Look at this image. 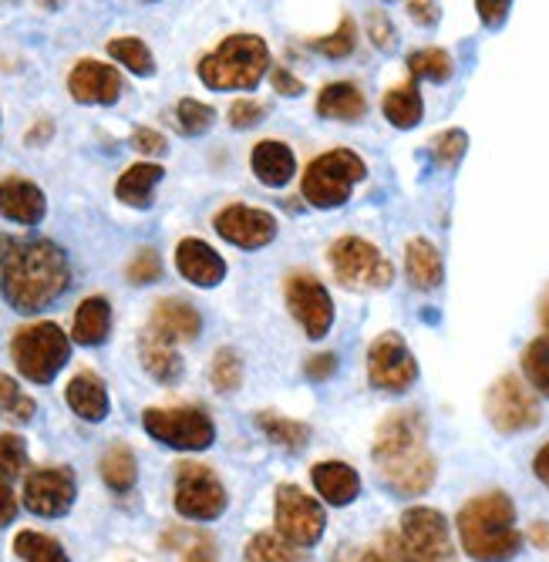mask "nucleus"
I'll list each match as a JSON object with an SVG mask.
<instances>
[{
	"label": "nucleus",
	"mask_w": 549,
	"mask_h": 562,
	"mask_svg": "<svg viewBox=\"0 0 549 562\" xmlns=\"http://www.w3.org/2000/svg\"><path fill=\"white\" fill-rule=\"evenodd\" d=\"M75 475L71 469H37L24 479V505L41 519H61L75 505Z\"/></svg>",
	"instance_id": "2eb2a0df"
},
{
	"label": "nucleus",
	"mask_w": 549,
	"mask_h": 562,
	"mask_svg": "<svg viewBox=\"0 0 549 562\" xmlns=\"http://www.w3.org/2000/svg\"><path fill=\"white\" fill-rule=\"evenodd\" d=\"M176 267H179V273H182L192 286H203V290L220 286L223 277H226L223 257H220V252H216L213 246H206L203 239H182V243L176 246Z\"/></svg>",
	"instance_id": "6ab92c4d"
},
{
	"label": "nucleus",
	"mask_w": 549,
	"mask_h": 562,
	"mask_svg": "<svg viewBox=\"0 0 549 562\" xmlns=\"http://www.w3.org/2000/svg\"><path fill=\"white\" fill-rule=\"evenodd\" d=\"M368 176V166L358 151L334 148L317 156L304 172V199L317 210H337L351 199V189Z\"/></svg>",
	"instance_id": "423d86ee"
},
{
	"label": "nucleus",
	"mask_w": 549,
	"mask_h": 562,
	"mask_svg": "<svg viewBox=\"0 0 549 562\" xmlns=\"http://www.w3.org/2000/svg\"><path fill=\"white\" fill-rule=\"evenodd\" d=\"M138 353H142V364L145 371L153 374L156 381L163 384H176L182 378V361H179V353H176V344L156 337V334H142L138 340Z\"/></svg>",
	"instance_id": "cd10ccee"
},
{
	"label": "nucleus",
	"mask_w": 549,
	"mask_h": 562,
	"mask_svg": "<svg viewBox=\"0 0 549 562\" xmlns=\"http://www.w3.org/2000/svg\"><path fill=\"white\" fill-rule=\"evenodd\" d=\"M210 381L220 394H233L239 391L243 384V361H239V353L223 347L216 357H213V371H210Z\"/></svg>",
	"instance_id": "a19ab883"
},
{
	"label": "nucleus",
	"mask_w": 549,
	"mask_h": 562,
	"mask_svg": "<svg viewBox=\"0 0 549 562\" xmlns=\"http://www.w3.org/2000/svg\"><path fill=\"white\" fill-rule=\"evenodd\" d=\"M355 44H358V27H355V21L351 18H340V24H337V31L334 34H327V37H314L311 41V47L317 50V55H324V58H330V61H340V58H347L355 50Z\"/></svg>",
	"instance_id": "ea45409f"
},
{
	"label": "nucleus",
	"mask_w": 549,
	"mask_h": 562,
	"mask_svg": "<svg viewBox=\"0 0 549 562\" xmlns=\"http://www.w3.org/2000/svg\"><path fill=\"white\" fill-rule=\"evenodd\" d=\"M47 213V202H44V192L21 179V176H8L0 182V216L11 220V223H21V226H37Z\"/></svg>",
	"instance_id": "aec40b11"
},
{
	"label": "nucleus",
	"mask_w": 549,
	"mask_h": 562,
	"mask_svg": "<svg viewBox=\"0 0 549 562\" xmlns=\"http://www.w3.org/2000/svg\"><path fill=\"white\" fill-rule=\"evenodd\" d=\"M408 14H412V21L415 24H422V27H435L438 24V0H408Z\"/></svg>",
	"instance_id": "3c124183"
},
{
	"label": "nucleus",
	"mask_w": 549,
	"mask_h": 562,
	"mask_svg": "<svg viewBox=\"0 0 549 562\" xmlns=\"http://www.w3.org/2000/svg\"><path fill=\"white\" fill-rule=\"evenodd\" d=\"M334 371H337V357L334 353H317V357H311L307 368H304V374L311 381H327V378H334Z\"/></svg>",
	"instance_id": "603ef678"
},
{
	"label": "nucleus",
	"mask_w": 549,
	"mask_h": 562,
	"mask_svg": "<svg viewBox=\"0 0 549 562\" xmlns=\"http://www.w3.org/2000/svg\"><path fill=\"white\" fill-rule=\"evenodd\" d=\"M466 148H469V135L462 128H448V132H441V135L432 138V159L441 169H452V166L462 162Z\"/></svg>",
	"instance_id": "79ce46f5"
},
{
	"label": "nucleus",
	"mask_w": 549,
	"mask_h": 562,
	"mask_svg": "<svg viewBox=\"0 0 549 562\" xmlns=\"http://www.w3.org/2000/svg\"><path fill=\"white\" fill-rule=\"evenodd\" d=\"M249 166H254V176L270 189H283L296 172V159L283 142H260L254 156H249Z\"/></svg>",
	"instance_id": "b1692460"
},
{
	"label": "nucleus",
	"mask_w": 549,
	"mask_h": 562,
	"mask_svg": "<svg viewBox=\"0 0 549 562\" xmlns=\"http://www.w3.org/2000/svg\"><path fill=\"white\" fill-rule=\"evenodd\" d=\"M14 552L24 562H71L68 552H65V546L58 539L44 536V532H31V529L27 532H18Z\"/></svg>",
	"instance_id": "f704fd0d"
},
{
	"label": "nucleus",
	"mask_w": 549,
	"mask_h": 562,
	"mask_svg": "<svg viewBox=\"0 0 549 562\" xmlns=\"http://www.w3.org/2000/svg\"><path fill=\"white\" fill-rule=\"evenodd\" d=\"M176 513L192 522H213L226 513V488L213 469L186 462L176 469Z\"/></svg>",
	"instance_id": "9b49d317"
},
{
	"label": "nucleus",
	"mask_w": 549,
	"mask_h": 562,
	"mask_svg": "<svg viewBox=\"0 0 549 562\" xmlns=\"http://www.w3.org/2000/svg\"><path fill=\"white\" fill-rule=\"evenodd\" d=\"M509 4H513V0H475L479 21L485 27H498V24L506 21V14H509Z\"/></svg>",
	"instance_id": "8fccbe9b"
},
{
	"label": "nucleus",
	"mask_w": 549,
	"mask_h": 562,
	"mask_svg": "<svg viewBox=\"0 0 549 562\" xmlns=\"http://www.w3.org/2000/svg\"><path fill=\"white\" fill-rule=\"evenodd\" d=\"M368 381L378 391L388 394H402L418 381V364H415V353L408 350L402 334H381L371 350H368Z\"/></svg>",
	"instance_id": "ddd939ff"
},
{
	"label": "nucleus",
	"mask_w": 549,
	"mask_h": 562,
	"mask_svg": "<svg viewBox=\"0 0 549 562\" xmlns=\"http://www.w3.org/2000/svg\"><path fill=\"white\" fill-rule=\"evenodd\" d=\"M65 397L71 404V412L91 425L105 422L109 418V391H105V381L91 374V371H81L68 381L65 387Z\"/></svg>",
	"instance_id": "412c9836"
},
{
	"label": "nucleus",
	"mask_w": 549,
	"mask_h": 562,
	"mask_svg": "<svg viewBox=\"0 0 549 562\" xmlns=\"http://www.w3.org/2000/svg\"><path fill=\"white\" fill-rule=\"evenodd\" d=\"M542 324H546V330H549V296H546V303H542Z\"/></svg>",
	"instance_id": "bf43d9fd"
},
{
	"label": "nucleus",
	"mask_w": 549,
	"mask_h": 562,
	"mask_svg": "<svg viewBox=\"0 0 549 562\" xmlns=\"http://www.w3.org/2000/svg\"><path fill=\"white\" fill-rule=\"evenodd\" d=\"M166 549L179 555V562H220V552H216V542L206 529H186V526H176L166 532Z\"/></svg>",
	"instance_id": "c756f323"
},
{
	"label": "nucleus",
	"mask_w": 549,
	"mask_h": 562,
	"mask_svg": "<svg viewBox=\"0 0 549 562\" xmlns=\"http://www.w3.org/2000/svg\"><path fill=\"white\" fill-rule=\"evenodd\" d=\"M112 334V306L105 296H88L81 300V306L75 311V327H71V340L85 344V347H98L105 344Z\"/></svg>",
	"instance_id": "393cba45"
},
{
	"label": "nucleus",
	"mask_w": 549,
	"mask_h": 562,
	"mask_svg": "<svg viewBox=\"0 0 549 562\" xmlns=\"http://www.w3.org/2000/svg\"><path fill=\"white\" fill-rule=\"evenodd\" d=\"M533 539H536V542H542V546L549 542V532H546V522H539V526H536V532H533Z\"/></svg>",
	"instance_id": "13d9d810"
},
{
	"label": "nucleus",
	"mask_w": 549,
	"mask_h": 562,
	"mask_svg": "<svg viewBox=\"0 0 549 562\" xmlns=\"http://www.w3.org/2000/svg\"><path fill=\"white\" fill-rule=\"evenodd\" d=\"M314 488L327 505H351L361 495V479L351 465L344 462H321L311 469Z\"/></svg>",
	"instance_id": "4be33fe9"
},
{
	"label": "nucleus",
	"mask_w": 549,
	"mask_h": 562,
	"mask_svg": "<svg viewBox=\"0 0 549 562\" xmlns=\"http://www.w3.org/2000/svg\"><path fill=\"white\" fill-rule=\"evenodd\" d=\"M71 283L65 249L52 239L0 236V293L18 314L52 306Z\"/></svg>",
	"instance_id": "f257e3e1"
},
{
	"label": "nucleus",
	"mask_w": 549,
	"mask_h": 562,
	"mask_svg": "<svg viewBox=\"0 0 549 562\" xmlns=\"http://www.w3.org/2000/svg\"><path fill=\"white\" fill-rule=\"evenodd\" d=\"M132 148L142 151V156H163V151H166V138L156 128H135L132 132Z\"/></svg>",
	"instance_id": "09e8293b"
},
{
	"label": "nucleus",
	"mask_w": 549,
	"mask_h": 562,
	"mask_svg": "<svg viewBox=\"0 0 549 562\" xmlns=\"http://www.w3.org/2000/svg\"><path fill=\"white\" fill-rule=\"evenodd\" d=\"M368 37H371V44L378 47V50H394V44H397V31H394V24H391V18L384 14V11H368Z\"/></svg>",
	"instance_id": "49530a36"
},
{
	"label": "nucleus",
	"mask_w": 549,
	"mask_h": 562,
	"mask_svg": "<svg viewBox=\"0 0 549 562\" xmlns=\"http://www.w3.org/2000/svg\"><path fill=\"white\" fill-rule=\"evenodd\" d=\"M142 428L148 438L176 451H203L216 441L213 418L199 407H148Z\"/></svg>",
	"instance_id": "1a4fd4ad"
},
{
	"label": "nucleus",
	"mask_w": 549,
	"mask_h": 562,
	"mask_svg": "<svg viewBox=\"0 0 549 562\" xmlns=\"http://www.w3.org/2000/svg\"><path fill=\"white\" fill-rule=\"evenodd\" d=\"M102 479L112 492H128L138 479V462L135 451L122 441H115L105 454H102Z\"/></svg>",
	"instance_id": "7c9ffc66"
},
{
	"label": "nucleus",
	"mask_w": 549,
	"mask_h": 562,
	"mask_svg": "<svg viewBox=\"0 0 549 562\" xmlns=\"http://www.w3.org/2000/svg\"><path fill=\"white\" fill-rule=\"evenodd\" d=\"M246 562H307V552L287 542L280 532H260L246 546Z\"/></svg>",
	"instance_id": "2f4dec72"
},
{
	"label": "nucleus",
	"mask_w": 549,
	"mask_h": 562,
	"mask_svg": "<svg viewBox=\"0 0 549 562\" xmlns=\"http://www.w3.org/2000/svg\"><path fill=\"white\" fill-rule=\"evenodd\" d=\"M264 115H267V109L260 105V101H249V98H239L229 105V125L233 128H254Z\"/></svg>",
	"instance_id": "de8ad7c7"
},
{
	"label": "nucleus",
	"mask_w": 549,
	"mask_h": 562,
	"mask_svg": "<svg viewBox=\"0 0 549 562\" xmlns=\"http://www.w3.org/2000/svg\"><path fill=\"white\" fill-rule=\"evenodd\" d=\"M37 412L34 397H27L21 391V384L8 374H0V418L14 422V425H27Z\"/></svg>",
	"instance_id": "e433bc0d"
},
{
	"label": "nucleus",
	"mask_w": 549,
	"mask_h": 562,
	"mask_svg": "<svg viewBox=\"0 0 549 562\" xmlns=\"http://www.w3.org/2000/svg\"><path fill=\"white\" fill-rule=\"evenodd\" d=\"M408 68H412L415 78H425V81H435V85H441V81H448V78L456 75L452 55H448V50H441V47H422V50H415V55L408 58Z\"/></svg>",
	"instance_id": "c9c22d12"
},
{
	"label": "nucleus",
	"mask_w": 549,
	"mask_h": 562,
	"mask_svg": "<svg viewBox=\"0 0 549 562\" xmlns=\"http://www.w3.org/2000/svg\"><path fill=\"white\" fill-rule=\"evenodd\" d=\"M172 119H176V128H179L182 135L195 138V135H203V132L213 128L216 112H213L210 105H203V101H195V98H182L179 105L172 109Z\"/></svg>",
	"instance_id": "4c0bfd02"
},
{
	"label": "nucleus",
	"mask_w": 549,
	"mask_h": 562,
	"mask_svg": "<svg viewBox=\"0 0 549 562\" xmlns=\"http://www.w3.org/2000/svg\"><path fill=\"white\" fill-rule=\"evenodd\" d=\"M125 277L128 283L135 286H148V283H156L163 277V260H159V252L156 249H138L132 263L125 267Z\"/></svg>",
	"instance_id": "c03bdc74"
},
{
	"label": "nucleus",
	"mask_w": 549,
	"mask_h": 562,
	"mask_svg": "<svg viewBox=\"0 0 549 562\" xmlns=\"http://www.w3.org/2000/svg\"><path fill=\"white\" fill-rule=\"evenodd\" d=\"M334 562H397V542L391 546V536H384L381 546H351V549H337Z\"/></svg>",
	"instance_id": "a18cd8bd"
},
{
	"label": "nucleus",
	"mask_w": 549,
	"mask_h": 562,
	"mask_svg": "<svg viewBox=\"0 0 549 562\" xmlns=\"http://www.w3.org/2000/svg\"><path fill=\"white\" fill-rule=\"evenodd\" d=\"M52 132H55V125L47 122V119H41V122H37V128H31V132H27V145H41V142H47V138H52Z\"/></svg>",
	"instance_id": "4d7b16f0"
},
{
	"label": "nucleus",
	"mask_w": 549,
	"mask_h": 562,
	"mask_svg": "<svg viewBox=\"0 0 549 562\" xmlns=\"http://www.w3.org/2000/svg\"><path fill=\"white\" fill-rule=\"evenodd\" d=\"M327 260H330V270L337 277L340 286L347 290H384L391 280H394V267L391 260L384 257V252L361 239V236H340L330 252H327Z\"/></svg>",
	"instance_id": "0eeeda50"
},
{
	"label": "nucleus",
	"mask_w": 549,
	"mask_h": 562,
	"mask_svg": "<svg viewBox=\"0 0 549 562\" xmlns=\"http://www.w3.org/2000/svg\"><path fill=\"white\" fill-rule=\"evenodd\" d=\"M148 334H156L169 344H179V340H195L199 330H203V317L199 311L189 303V300H179V296H166L156 303L153 317H148Z\"/></svg>",
	"instance_id": "a211bd4d"
},
{
	"label": "nucleus",
	"mask_w": 549,
	"mask_h": 562,
	"mask_svg": "<svg viewBox=\"0 0 549 562\" xmlns=\"http://www.w3.org/2000/svg\"><path fill=\"white\" fill-rule=\"evenodd\" d=\"M163 166L156 162H135L132 169L122 172V179L115 182V195L125 202V206H135V210H145L153 206V192L156 186L163 182Z\"/></svg>",
	"instance_id": "bb28decb"
},
{
	"label": "nucleus",
	"mask_w": 549,
	"mask_h": 562,
	"mask_svg": "<svg viewBox=\"0 0 549 562\" xmlns=\"http://www.w3.org/2000/svg\"><path fill=\"white\" fill-rule=\"evenodd\" d=\"M485 418L498 435L529 431L542 422L539 397L516 374H503L485 394Z\"/></svg>",
	"instance_id": "9d476101"
},
{
	"label": "nucleus",
	"mask_w": 549,
	"mask_h": 562,
	"mask_svg": "<svg viewBox=\"0 0 549 562\" xmlns=\"http://www.w3.org/2000/svg\"><path fill=\"white\" fill-rule=\"evenodd\" d=\"M523 374L529 378L533 391L549 397V337H536L523 350Z\"/></svg>",
	"instance_id": "58836bf2"
},
{
	"label": "nucleus",
	"mask_w": 549,
	"mask_h": 562,
	"mask_svg": "<svg viewBox=\"0 0 549 562\" xmlns=\"http://www.w3.org/2000/svg\"><path fill=\"white\" fill-rule=\"evenodd\" d=\"M270 68L267 41L257 34H233L226 37L213 55L199 61V81L213 91H249Z\"/></svg>",
	"instance_id": "20e7f679"
},
{
	"label": "nucleus",
	"mask_w": 549,
	"mask_h": 562,
	"mask_svg": "<svg viewBox=\"0 0 549 562\" xmlns=\"http://www.w3.org/2000/svg\"><path fill=\"white\" fill-rule=\"evenodd\" d=\"M397 559L402 562H456V546L438 508L415 505L397 529Z\"/></svg>",
	"instance_id": "6e6552de"
},
{
	"label": "nucleus",
	"mask_w": 549,
	"mask_h": 562,
	"mask_svg": "<svg viewBox=\"0 0 549 562\" xmlns=\"http://www.w3.org/2000/svg\"><path fill=\"white\" fill-rule=\"evenodd\" d=\"M405 270H408V280H412L415 290H438L441 280H445L441 252L422 236H415L408 243V249H405Z\"/></svg>",
	"instance_id": "a878e982"
},
{
	"label": "nucleus",
	"mask_w": 549,
	"mask_h": 562,
	"mask_svg": "<svg viewBox=\"0 0 549 562\" xmlns=\"http://www.w3.org/2000/svg\"><path fill=\"white\" fill-rule=\"evenodd\" d=\"M68 91L78 105H115L122 94V75L102 61H81L68 75Z\"/></svg>",
	"instance_id": "f3484780"
},
{
	"label": "nucleus",
	"mask_w": 549,
	"mask_h": 562,
	"mask_svg": "<svg viewBox=\"0 0 549 562\" xmlns=\"http://www.w3.org/2000/svg\"><path fill=\"white\" fill-rule=\"evenodd\" d=\"M459 539L475 562H509L523 549L516 529V505L506 492H485L462 505Z\"/></svg>",
	"instance_id": "7ed1b4c3"
},
{
	"label": "nucleus",
	"mask_w": 549,
	"mask_h": 562,
	"mask_svg": "<svg viewBox=\"0 0 549 562\" xmlns=\"http://www.w3.org/2000/svg\"><path fill=\"white\" fill-rule=\"evenodd\" d=\"M213 226L226 243L239 249H260L277 236V220L267 210H249V206H226Z\"/></svg>",
	"instance_id": "dca6fc26"
},
{
	"label": "nucleus",
	"mask_w": 549,
	"mask_h": 562,
	"mask_svg": "<svg viewBox=\"0 0 549 562\" xmlns=\"http://www.w3.org/2000/svg\"><path fill=\"white\" fill-rule=\"evenodd\" d=\"M283 293H287L290 314L307 330V337L311 340L327 337V330L334 324V300H330L327 286L311 273H293V277H287Z\"/></svg>",
	"instance_id": "4468645a"
},
{
	"label": "nucleus",
	"mask_w": 549,
	"mask_h": 562,
	"mask_svg": "<svg viewBox=\"0 0 549 562\" xmlns=\"http://www.w3.org/2000/svg\"><path fill=\"white\" fill-rule=\"evenodd\" d=\"M428 425L422 412L408 407V412H394L381 422L374 435V465L381 472V482L394 495H425L435 485V454L428 451Z\"/></svg>",
	"instance_id": "f03ea898"
},
{
	"label": "nucleus",
	"mask_w": 549,
	"mask_h": 562,
	"mask_svg": "<svg viewBox=\"0 0 549 562\" xmlns=\"http://www.w3.org/2000/svg\"><path fill=\"white\" fill-rule=\"evenodd\" d=\"M270 81H273V88H277L280 94H290V98L304 94V81H301V78H293L287 68H273V71H270Z\"/></svg>",
	"instance_id": "864d4df0"
},
{
	"label": "nucleus",
	"mask_w": 549,
	"mask_h": 562,
	"mask_svg": "<svg viewBox=\"0 0 549 562\" xmlns=\"http://www.w3.org/2000/svg\"><path fill=\"white\" fill-rule=\"evenodd\" d=\"M257 425L264 428V435L280 445V448H290V451H301L307 441H311V428L304 422H293V418H283V415H273V412H260L257 415Z\"/></svg>",
	"instance_id": "473e14b6"
},
{
	"label": "nucleus",
	"mask_w": 549,
	"mask_h": 562,
	"mask_svg": "<svg viewBox=\"0 0 549 562\" xmlns=\"http://www.w3.org/2000/svg\"><path fill=\"white\" fill-rule=\"evenodd\" d=\"M384 119L394 125V128H415L425 115V101L415 88V81H402L394 85L388 94H384Z\"/></svg>",
	"instance_id": "c85d7f7f"
},
{
	"label": "nucleus",
	"mask_w": 549,
	"mask_h": 562,
	"mask_svg": "<svg viewBox=\"0 0 549 562\" xmlns=\"http://www.w3.org/2000/svg\"><path fill=\"white\" fill-rule=\"evenodd\" d=\"M533 472H536V479L549 488V441L536 451V458H533Z\"/></svg>",
	"instance_id": "6e6d98bb"
},
{
	"label": "nucleus",
	"mask_w": 549,
	"mask_h": 562,
	"mask_svg": "<svg viewBox=\"0 0 549 562\" xmlns=\"http://www.w3.org/2000/svg\"><path fill=\"white\" fill-rule=\"evenodd\" d=\"M11 357L31 384H52L71 357V337L58 324L44 321L14 334Z\"/></svg>",
	"instance_id": "39448f33"
},
{
	"label": "nucleus",
	"mask_w": 549,
	"mask_h": 562,
	"mask_svg": "<svg viewBox=\"0 0 549 562\" xmlns=\"http://www.w3.org/2000/svg\"><path fill=\"white\" fill-rule=\"evenodd\" d=\"M109 55L138 78L156 75V58H153V50L145 47L142 37H115V41H109Z\"/></svg>",
	"instance_id": "72a5a7b5"
},
{
	"label": "nucleus",
	"mask_w": 549,
	"mask_h": 562,
	"mask_svg": "<svg viewBox=\"0 0 549 562\" xmlns=\"http://www.w3.org/2000/svg\"><path fill=\"white\" fill-rule=\"evenodd\" d=\"M327 516L317 498H311L304 488L296 485H280L277 488V532L293 542V546H317L324 536Z\"/></svg>",
	"instance_id": "f8f14e48"
},
{
	"label": "nucleus",
	"mask_w": 549,
	"mask_h": 562,
	"mask_svg": "<svg viewBox=\"0 0 549 562\" xmlns=\"http://www.w3.org/2000/svg\"><path fill=\"white\" fill-rule=\"evenodd\" d=\"M317 115L334 122H358L368 115V98L355 81H334L317 94Z\"/></svg>",
	"instance_id": "5701e85b"
},
{
	"label": "nucleus",
	"mask_w": 549,
	"mask_h": 562,
	"mask_svg": "<svg viewBox=\"0 0 549 562\" xmlns=\"http://www.w3.org/2000/svg\"><path fill=\"white\" fill-rule=\"evenodd\" d=\"M18 516V498L8 485V479H0V526H11Z\"/></svg>",
	"instance_id": "5fc2aeb1"
},
{
	"label": "nucleus",
	"mask_w": 549,
	"mask_h": 562,
	"mask_svg": "<svg viewBox=\"0 0 549 562\" xmlns=\"http://www.w3.org/2000/svg\"><path fill=\"white\" fill-rule=\"evenodd\" d=\"M27 469V445L18 435H0V479H14Z\"/></svg>",
	"instance_id": "37998d69"
}]
</instances>
